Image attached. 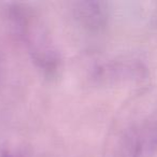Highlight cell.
<instances>
[{"mask_svg":"<svg viewBox=\"0 0 157 157\" xmlns=\"http://www.w3.org/2000/svg\"><path fill=\"white\" fill-rule=\"evenodd\" d=\"M141 63L132 60H114L97 67L95 78L101 82H120L142 75Z\"/></svg>","mask_w":157,"mask_h":157,"instance_id":"277c9868","label":"cell"},{"mask_svg":"<svg viewBox=\"0 0 157 157\" xmlns=\"http://www.w3.org/2000/svg\"><path fill=\"white\" fill-rule=\"evenodd\" d=\"M72 12L76 23L88 33H100L109 22V7L103 1H78Z\"/></svg>","mask_w":157,"mask_h":157,"instance_id":"3957f363","label":"cell"},{"mask_svg":"<svg viewBox=\"0 0 157 157\" xmlns=\"http://www.w3.org/2000/svg\"><path fill=\"white\" fill-rule=\"evenodd\" d=\"M157 146V118L141 115L121 125L111 138V157H150Z\"/></svg>","mask_w":157,"mask_h":157,"instance_id":"7a4b0ae2","label":"cell"},{"mask_svg":"<svg viewBox=\"0 0 157 157\" xmlns=\"http://www.w3.org/2000/svg\"><path fill=\"white\" fill-rule=\"evenodd\" d=\"M7 13L12 28L28 48L37 69L46 78H56L63 66V59L39 16L31 8L21 3L11 5Z\"/></svg>","mask_w":157,"mask_h":157,"instance_id":"6da1fadb","label":"cell"},{"mask_svg":"<svg viewBox=\"0 0 157 157\" xmlns=\"http://www.w3.org/2000/svg\"><path fill=\"white\" fill-rule=\"evenodd\" d=\"M0 157H24L23 154L14 151L10 150V148H2L0 151Z\"/></svg>","mask_w":157,"mask_h":157,"instance_id":"5b68a950","label":"cell"}]
</instances>
